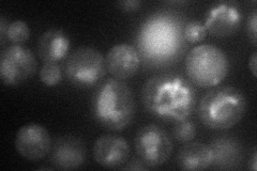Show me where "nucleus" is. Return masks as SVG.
<instances>
[{"mask_svg": "<svg viewBox=\"0 0 257 171\" xmlns=\"http://www.w3.org/2000/svg\"><path fill=\"white\" fill-rule=\"evenodd\" d=\"M106 69L116 79L124 80L136 74L141 66L138 50L127 43L112 46L105 57Z\"/></svg>", "mask_w": 257, "mask_h": 171, "instance_id": "obj_13", "label": "nucleus"}, {"mask_svg": "<svg viewBox=\"0 0 257 171\" xmlns=\"http://www.w3.org/2000/svg\"><path fill=\"white\" fill-rule=\"evenodd\" d=\"M30 37V29L26 22L14 21L9 24L7 31V39L15 45H21L26 42Z\"/></svg>", "mask_w": 257, "mask_h": 171, "instance_id": "obj_17", "label": "nucleus"}, {"mask_svg": "<svg viewBox=\"0 0 257 171\" xmlns=\"http://www.w3.org/2000/svg\"><path fill=\"white\" fill-rule=\"evenodd\" d=\"M257 169V154L256 151H254L253 153V158H252V170H256Z\"/></svg>", "mask_w": 257, "mask_h": 171, "instance_id": "obj_25", "label": "nucleus"}, {"mask_svg": "<svg viewBox=\"0 0 257 171\" xmlns=\"http://www.w3.org/2000/svg\"><path fill=\"white\" fill-rule=\"evenodd\" d=\"M181 28L166 16H154L143 26L142 47L152 56H170L180 42Z\"/></svg>", "mask_w": 257, "mask_h": 171, "instance_id": "obj_7", "label": "nucleus"}, {"mask_svg": "<svg viewBox=\"0 0 257 171\" xmlns=\"http://www.w3.org/2000/svg\"><path fill=\"white\" fill-rule=\"evenodd\" d=\"M142 5H143V3L140 2V0H126V2H121L118 4V6L121 8V10H123L125 12L138 11V10H140Z\"/></svg>", "mask_w": 257, "mask_h": 171, "instance_id": "obj_22", "label": "nucleus"}, {"mask_svg": "<svg viewBox=\"0 0 257 171\" xmlns=\"http://www.w3.org/2000/svg\"><path fill=\"white\" fill-rule=\"evenodd\" d=\"M210 148L213 152L212 165L221 169H232L239 164L241 150L234 139L219 138L212 141Z\"/></svg>", "mask_w": 257, "mask_h": 171, "instance_id": "obj_16", "label": "nucleus"}, {"mask_svg": "<svg viewBox=\"0 0 257 171\" xmlns=\"http://www.w3.org/2000/svg\"><path fill=\"white\" fill-rule=\"evenodd\" d=\"M246 31L247 36L250 38L251 42L256 45L257 42V13L256 11H253L250 15V18L247 20V25H246Z\"/></svg>", "mask_w": 257, "mask_h": 171, "instance_id": "obj_21", "label": "nucleus"}, {"mask_svg": "<svg viewBox=\"0 0 257 171\" xmlns=\"http://www.w3.org/2000/svg\"><path fill=\"white\" fill-rule=\"evenodd\" d=\"M178 167L186 171H200L213 164V152L210 145L203 142H187L177 154Z\"/></svg>", "mask_w": 257, "mask_h": 171, "instance_id": "obj_15", "label": "nucleus"}, {"mask_svg": "<svg viewBox=\"0 0 257 171\" xmlns=\"http://www.w3.org/2000/svg\"><path fill=\"white\" fill-rule=\"evenodd\" d=\"M241 19V12L234 3H218L206 13L204 26L213 37L225 38L235 34L240 26Z\"/></svg>", "mask_w": 257, "mask_h": 171, "instance_id": "obj_10", "label": "nucleus"}, {"mask_svg": "<svg viewBox=\"0 0 257 171\" xmlns=\"http://www.w3.org/2000/svg\"><path fill=\"white\" fill-rule=\"evenodd\" d=\"M187 76L199 88L220 85L228 74L229 61L221 48L212 44H200L189 52L186 62Z\"/></svg>", "mask_w": 257, "mask_h": 171, "instance_id": "obj_4", "label": "nucleus"}, {"mask_svg": "<svg viewBox=\"0 0 257 171\" xmlns=\"http://www.w3.org/2000/svg\"><path fill=\"white\" fill-rule=\"evenodd\" d=\"M70 39L61 29L52 28L40 37L38 44L39 57L44 62L58 63L68 56Z\"/></svg>", "mask_w": 257, "mask_h": 171, "instance_id": "obj_14", "label": "nucleus"}, {"mask_svg": "<svg viewBox=\"0 0 257 171\" xmlns=\"http://www.w3.org/2000/svg\"><path fill=\"white\" fill-rule=\"evenodd\" d=\"M40 80L47 87H55L58 85L62 79V72L58 63L44 62L40 69Z\"/></svg>", "mask_w": 257, "mask_h": 171, "instance_id": "obj_18", "label": "nucleus"}, {"mask_svg": "<svg viewBox=\"0 0 257 171\" xmlns=\"http://www.w3.org/2000/svg\"><path fill=\"white\" fill-rule=\"evenodd\" d=\"M15 150L28 160H39L52 150V138L47 129L37 123L23 125L15 136Z\"/></svg>", "mask_w": 257, "mask_h": 171, "instance_id": "obj_9", "label": "nucleus"}, {"mask_svg": "<svg viewBox=\"0 0 257 171\" xmlns=\"http://www.w3.org/2000/svg\"><path fill=\"white\" fill-rule=\"evenodd\" d=\"M142 101L151 116L178 122L192 115L196 105V91L186 77L176 73H161L144 84Z\"/></svg>", "mask_w": 257, "mask_h": 171, "instance_id": "obj_1", "label": "nucleus"}, {"mask_svg": "<svg viewBox=\"0 0 257 171\" xmlns=\"http://www.w3.org/2000/svg\"><path fill=\"white\" fill-rule=\"evenodd\" d=\"M207 36V30L203 23L199 21L189 22L183 29V37L189 43L194 44L202 42Z\"/></svg>", "mask_w": 257, "mask_h": 171, "instance_id": "obj_20", "label": "nucleus"}, {"mask_svg": "<svg viewBox=\"0 0 257 171\" xmlns=\"http://www.w3.org/2000/svg\"><path fill=\"white\" fill-rule=\"evenodd\" d=\"M245 109L243 92L234 86H224L211 89L200 99L198 117L205 126L223 131L238 124Z\"/></svg>", "mask_w": 257, "mask_h": 171, "instance_id": "obj_3", "label": "nucleus"}, {"mask_svg": "<svg viewBox=\"0 0 257 171\" xmlns=\"http://www.w3.org/2000/svg\"><path fill=\"white\" fill-rule=\"evenodd\" d=\"M248 69H250L252 75L254 77L257 76V53L254 52L248 60Z\"/></svg>", "mask_w": 257, "mask_h": 171, "instance_id": "obj_24", "label": "nucleus"}, {"mask_svg": "<svg viewBox=\"0 0 257 171\" xmlns=\"http://www.w3.org/2000/svg\"><path fill=\"white\" fill-rule=\"evenodd\" d=\"M130 145L123 137L103 135L93 144V158L102 167L118 168L124 165L130 156Z\"/></svg>", "mask_w": 257, "mask_h": 171, "instance_id": "obj_11", "label": "nucleus"}, {"mask_svg": "<svg viewBox=\"0 0 257 171\" xmlns=\"http://www.w3.org/2000/svg\"><path fill=\"white\" fill-rule=\"evenodd\" d=\"M94 119L110 131H121L135 116L134 94L122 80L106 79L95 89L91 99Z\"/></svg>", "mask_w": 257, "mask_h": 171, "instance_id": "obj_2", "label": "nucleus"}, {"mask_svg": "<svg viewBox=\"0 0 257 171\" xmlns=\"http://www.w3.org/2000/svg\"><path fill=\"white\" fill-rule=\"evenodd\" d=\"M106 63L101 52L82 46L72 52L64 66V72L72 84L79 88L95 85L106 74Z\"/></svg>", "mask_w": 257, "mask_h": 171, "instance_id": "obj_5", "label": "nucleus"}, {"mask_svg": "<svg viewBox=\"0 0 257 171\" xmlns=\"http://www.w3.org/2000/svg\"><path fill=\"white\" fill-rule=\"evenodd\" d=\"M196 136V126L190 120L176 122L174 127V137L179 142H190Z\"/></svg>", "mask_w": 257, "mask_h": 171, "instance_id": "obj_19", "label": "nucleus"}, {"mask_svg": "<svg viewBox=\"0 0 257 171\" xmlns=\"http://www.w3.org/2000/svg\"><path fill=\"white\" fill-rule=\"evenodd\" d=\"M52 164L61 170H74L85 162L86 149L83 141L74 136H61L55 140L51 153Z\"/></svg>", "mask_w": 257, "mask_h": 171, "instance_id": "obj_12", "label": "nucleus"}, {"mask_svg": "<svg viewBox=\"0 0 257 171\" xmlns=\"http://www.w3.org/2000/svg\"><path fill=\"white\" fill-rule=\"evenodd\" d=\"M37 60L29 48L22 45L8 46L0 56V77L7 86H16L36 73Z\"/></svg>", "mask_w": 257, "mask_h": 171, "instance_id": "obj_8", "label": "nucleus"}, {"mask_svg": "<svg viewBox=\"0 0 257 171\" xmlns=\"http://www.w3.org/2000/svg\"><path fill=\"white\" fill-rule=\"evenodd\" d=\"M139 158L148 168L162 166L171 157L173 142L164 128L157 124H148L140 128L134 139Z\"/></svg>", "mask_w": 257, "mask_h": 171, "instance_id": "obj_6", "label": "nucleus"}, {"mask_svg": "<svg viewBox=\"0 0 257 171\" xmlns=\"http://www.w3.org/2000/svg\"><path fill=\"white\" fill-rule=\"evenodd\" d=\"M8 27H9V23L7 22L5 16L0 18V38H2V44L5 42V37H7Z\"/></svg>", "mask_w": 257, "mask_h": 171, "instance_id": "obj_23", "label": "nucleus"}]
</instances>
